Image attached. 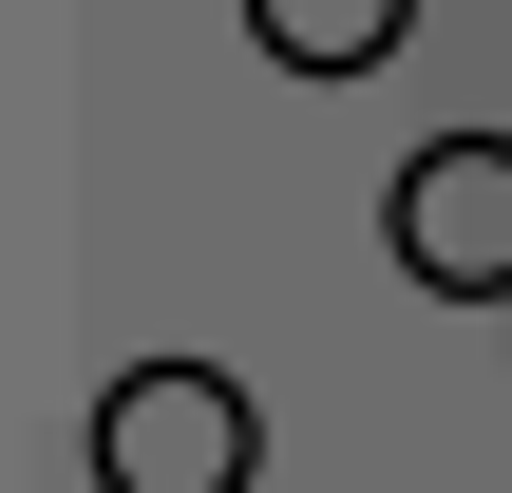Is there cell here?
Here are the masks:
<instances>
[{"instance_id":"cell-3","label":"cell","mask_w":512,"mask_h":493,"mask_svg":"<svg viewBox=\"0 0 512 493\" xmlns=\"http://www.w3.org/2000/svg\"><path fill=\"white\" fill-rule=\"evenodd\" d=\"M247 38H266L285 76H380V57L418 38V0H247Z\"/></svg>"},{"instance_id":"cell-1","label":"cell","mask_w":512,"mask_h":493,"mask_svg":"<svg viewBox=\"0 0 512 493\" xmlns=\"http://www.w3.org/2000/svg\"><path fill=\"white\" fill-rule=\"evenodd\" d=\"M266 475V418L228 361H114L95 380V493H247Z\"/></svg>"},{"instance_id":"cell-2","label":"cell","mask_w":512,"mask_h":493,"mask_svg":"<svg viewBox=\"0 0 512 493\" xmlns=\"http://www.w3.org/2000/svg\"><path fill=\"white\" fill-rule=\"evenodd\" d=\"M380 247H399L437 304H512V133H437V152H399Z\"/></svg>"}]
</instances>
